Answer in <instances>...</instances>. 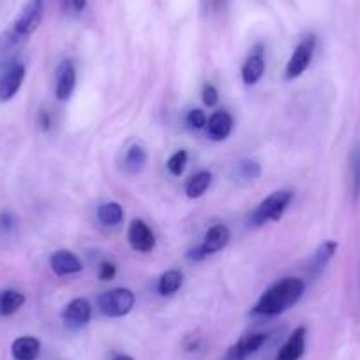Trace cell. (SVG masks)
Returning a JSON list of instances; mask_svg holds the SVG:
<instances>
[{
	"label": "cell",
	"instance_id": "15",
	"mask_svg": "<svg viewBox=\"0 0 360 360\" xmlns=\"http://www.w3.org/2000/svg\"><path fill=\"white\" fill-rule=\"evenodd\" d=\"M230 228H228L226 224H214V226L205 233V240H203L202 244L203 251L207 252V256L223 251L228 245V242H230Z\"/></svg>",
	"mask_w": 360,
	"mask_h": 360
},
{
	"label": "cell",
	"instance_id": "4",
	"mask_svg": "<svg viewBox=\"0 0 360 360\" xmlns=\"http://www.w3.org/2000/svg\"><path fill=\"white\" fill-rule=\"evenodd\" d=\"M316 43H318L316 36H314V34H309V36H306L299 44H297L292 57H290L288 64H286V71H285L286 79H295L306 72V69L309 68L311 60H313L314 50H316Z\"/></svg>",
	"mask_w": 360,
	"mask_h": 360
},
{
	"label": "cell",
	"instance_id": "31",
	"mask_svg": "<svg viewBox=\"0 0 360 360\" xmlns=\"http://www.w3.org/2000/svg\"><path fill=\"white\" fill-rule=\"evenodd\" d=\"M39 124H41V127H43L44 131L50 129L51 120H50V115H48L46 110H41V112H39Z\"/></svg>",
	"mask_w": 360,
	"mask_h": 360
},
{
	"label": "cell",
	"instance_id": "9",
	"mask_svg": "<svg viewBox=\"0 0 360 360\" xmlns=\"http://www.w3.org/2000/svg\"><path fill=\"white\" fill-rule=\"evenodd\" d=\"M266 338H269V335L263 334V332L245 334L244 338L238 339V341L228 349L224 360H245L248 356H251L252 353H256L263 345H265Z\"/></svg>",
	"mask_w": 360,
	"mask_h": 360
},
{
	"label": "cell",
	"instance_id": "17",
	"mask_svg": "<svg viewBox=\"0 0 360 360\" xmlns=\"http://www.w3.org/2000/svg\"><path fill=\"white\" fill-rule=\"evenodd\" d=\"M335 251H338V242L335 240L323 242V244L316 249V252H314V256L311 258L309 263V274L313 276V278H316V276H320L321 272H323L325 266L328 265V262L334 258Z\"/></svg>",
	"mask_w": 360,
	"mask_h": 360
},
{
	"label": "cell",
	"instance_id": "13",
	"mask_svg": "<svg viewBox=\"0 0 360 360\" xmlns=\"http://www.w3.org/2000/svg\"><path fill=\"white\" fill-rule=\"evenodd\" d=\"M207 136L214 141L226 140L233 129V119L228 112L221 110V112L212 113L209 120H207Z\"/></svg>",
	"mask_w": 360,
	"mask_h": 360
},
{
	"label": "cell",
	"instance_id": "3",
	"mask_svg": "<svg viewBox=\"0 0 360 360\" xmlns=\"http://www.w3.org/2000/svg\"><path fill=\"white\" fill-rule=\"evenodd\" d=\"M134 302V293L127 288H115L110 292L101 293L98 297V307L105 316L108 318H120L126 316L133 311Z\"/></svg>",
	"mask_w": 360,
	"mask_h": 360
},
{
	"label": "cell",
	"instance_id": "16",
	"mask_svg": "<svg viewBox=\"0 0 360 360\" xmlns=\"http://www.w3.org/2000/svg\"><path fill=\"white\" fill-rule=\"evenodd\" d=\"M11 353L15 360H36L41 353V341L34 335L16 338L11 345Z\"/></svg>",
	"mask_w": 360,
	"mask_h": 360
},
{
	"label": "cell",
	"instance_id": "23",
	"mask_svg": "<svg viewBox=\"0 0 360 360\" xmlns=\"http://www.w3.org/2000/svg\"><path fill=\"white\" fill-rule=\"evenodd\" d=\"M98 219L105 226H117L124 221V209L117 202L103 203L98 209Z\"/></svg>",
	"mask_w": 360,
	"mask_h": 360
},
{
	"label": "cell",
	"instance_id": "33",
	"mask_svg": "<svg viewBox=\"0 0 360 360\" xmlns=\"http://www.w3.org/2000/svg\"><path fill=\"white\" fill-rule=\"evenodd\" d=\"M113 360H134V359H133V356H129V355H117Z\"/></svg>",
	"mask_w": 360,
	"mask_h": 360
},
{
	"label": "cell",
	"instance_id": "6",
	"mask_svg": "<svg viewBox=\"0 0 360 360\" xmlns=\"http://www.w3.org/2000/svg\"><path fill=\"white\" fill-rule=\"evenodd\" d=\"M23 79H25V65L22 62H13L0 68V103L11 101L22 89Z\"/></svg>",
	"mask_w": 360,
	"mask_h": 360
},
{
	"label": "cell",
	"instance_id": "21",
	"mask_svg": "<svg viewBox=\"0 0 360 360\" xmlns=\"http://www.w3.org/2000/svg\"><path fill=\"white\" fill-rule=\"evenodd\" d=\"M145 165H147V150H145L143 145H131L126 152V158H124V166H126L127 172L138 173L143 169Z\"/></svg>",
	"mask_w": 360,
	"mask_h": 360
},
{
	"label": "cell",
	"instance_id": "5",
	"mask_svg": "<svg viewBox=\"0 0 360 360\" xmlns=\"http://www.w3.org/2000/svg\"><path fill=\"white\" fill-rule=\"evenodd\" d=\"M44 13V0H27V4L23 6L22 13L16 18V22L13 23L11 30L15 34H18L23 39H29L41 25V20H43Z\"/></svg>",
	"mask_w": 360,
	"mask_h": 360
},
{
	"label": "cell",
	"instance_id": "12",
	"mask_svg": "<svg viewBox=\"0 0 360 360\" xmlns=\"http://www.w3.org/2000/svg\"><path fill=\"white\" fill-rule=\"evenodd\" d=\"M265 72V58H263V46L256 44L248 60L242 65V79L245 85H256Z\"/></svg>",
	"mask_w": 360,
	"mask_h": 360
},
{
	"label": "cell",
	"instance_id": "27",
	"mask_svg": "<svg viewBox=\"0 0 360 360\" xmlns=\"http://www.w3.org/2000/svg\"><path fill=\"white\" fill-rule=\"evenodd\" d=\"M202 98H203V103H205V106L214 108V106L217 105V101H219V92H217V89L214 85L205 83L202 90Z\"/></svg>",
	"mask_w": 360,
	"mask_h": 360
},
{
	"label": "cell",
	"instance_id": "11",
	"mask_svg": "<svg viewBox=\"0 0 360 360\" xmlns=\"http://www.w3.org/2000/svg\"><path fill=\"white\" fill-rule=\"evenodd\" d=\"M51 270H53L57 276H71L78 274L83 270V263L75 252L65 251V249H60V251L53 252L50 258Z\"/></svg>",
	"mask_w": 360,
	"mask_h": 360
},
{
	"label": "cell",
	"instance_id": "30",
	"mask_svg": "<svg viewBox=\"0 0 360 360\" xmlns=\"http://www.w3.org/2000/svg\"><path fill=\"white\" fill-rule=\"evenodd\" d=\"M207 256V252L203 251L202 245H198V248L191 249V251L188 252V258L193 259V262H200V259H203Z\"/></svg>",
	"mask_w": 360,
	"mask_h": 360
},
{
	"label": "cell",
	"instance_id": "2",
	"mask_svg": "<svg viewBox=\"0 0 360 360\" xmlns=\"http://www.w3.org/2000/svg\"><path fill=\"white\" fill-rule=\"evenodd\" d=\"M293 202V193L292 191H276L263 200L255 212L249 216V223L251 226H263L266 223H278L283 216H285L286 209L290 203Z\"/></svg>",
	"mask_w": 360,
	"mask_h": 360
},
{
	"label": "cell",
	"instance_id": "10",
	"mask_svg": "<svg viewBox=\"0 0 360 360\" xmlns=\"http://www.w3.org/2000/svg\"><path fill=\"white\" fill-rule=\"evenodd\" d=\"M306 327H297L276 355V360H300L306 352Z\"/></svg>",
	"mask_w": 360,
	"mask_h": 360
},
{
	"label": "cell",
	"instance_id": "18",
	"mask_svg": "<svg viewBox=\"0 0 360 360\" xmlns=\"http://www.w3.org/2000/svg\"><path fill=\"white\" fill-rule=\"evenodd\" d=\"M182 283H184V274H182L180 270H176V269L166 270L165 274L159 278L158 292L161 293L162 297H172L179 292L180 286H182Z\"/></svg>",
	"mask_w": 360,
	"mask_h": 360
},
{
	"label": "cell",
	"instance_id": "24",
	"mask_svg": "<svg viewBox=\"0 0 360 360\" xmlns=\"http://www.w3.org/2000/svg\"><path fill=\"white\" fill-rule=\"evenodd\" d=\"M233 172L235 179L249 182V180H256L262 175V166H259V162L255 161V159H242V161H238L237 165H235Z\"/></svg>",
	"mask_w": 360,
	"mask_h": 360
},
{
	"label": "cell",
	"instance_id": "29",
	"mask_svg": "<svg viewBox=\"0 0 360 360\" xmlns=\"http://www.w3.org/2000/svg\"><path fill=\"white\" fill-rule=\"evenodd\" d=\"M15 228H16L15 216H11L9 212L0 214V230H2V231H13Z\"/></svg>",
	"mask_w": 360,
	"mask_h": 360
},
{
	"label": "cell",
	"instance_id": "28",
	"mask_svg": "<svg viewBox=\"0 0 360 360\" xmlns=\"http://www.w3.org/2000/svg\"><path fill=\"white\" fill-rule=\"evenodd\" d=\"M117 274V266L112 262H101L99 265V279L101 281H112Z\"/></svg>",
	"mask_w": 360,
	"mask_h": 360
},
{
	"label": "cell",
	"instance_id": "22",
	"mask_svg": "<svg viewBox=\"0 0 360 360\" xmlns=\"http://www.w3.org/2000/svg\"><path fill=\"white\" fill-rule=\"evenodd\" d=\"M349 191L356 202L360 198V143H356L349 154Z\"/></svg>",
	"mask_w": 360,
	"mask_h": 360
},
{
	"label": "cell",
	"instance_id": "19",
	"mask_svg": "<svg viewBox=\"0 0 360 360\" xmlns=\"http://www.w3.org/2000/svg\"><path fill=\"white\" fill-rule=\"evenodd\" d=\"M210 184H212V173L203 169V172H198L196 175H193L191 179L188 180V184H186V195L191 200L200 198V196L205 195V191L210 188Z\"/></svg>",
	"mask_w": 360,
	"mask_h": 360
},
{
	"label": "cell",
	"instance_id": "1",
	"mask_svg": "<svg viewBox=\"0 0 360 360\" xmlns=\"http://www.w3.org/2000/svg\"><path fill=\"white\" fill-rule=\"evenodd\" d=\"M304 290H306V283L302 279H281L259 297L256 306L252 307L251 314L252 316H278L299 302L300 297L304 295Z\"/></svg>",
	"mask_w": 360,
	"mask_h": 360
},
{
	"label": "cell",
	"instance_id": "14",
	"mask_svg": "<svg viewBox=\"0 0 360 360\" xmlns=\"http://www.w3.org/2000/svg\"><path fill=\"white\" fill-rule=\"evenodd\" d=\"M76 86V69L71 60L62 62L57 75V86H55V96L58 101H68L71 98L72 90Z\"/></svg>",
	"mask_w": 360,
	"mask_h": 360
},
{
	"label": "cell",
	"instance_id": "20",
	"mask_svg": "<svg viewBox=\"0 0 360 360\" xmlns=\"http://www.w3.org/2000/svg\"><path fill=\"white\" fill-rule=\"evenodd\" d=\"M25 304V295L18 290L0 292V316H11Z\"/></svg>",
	"mask_w": 360,
	"mask_h": 360
},
{
	"label": "cell",
	"instance_id": "32",
	"mask_svg": "<svg viewBox=\"0 0 360 360\" xmlns=\"http://www.w3.org/2000/svg\"><path fill=\"white\" fill-rule=\"evenodd\" d=\"M71 4L76 11H83L86 8V0H71Z\"/></svg>",
	"mask_w": 360,
	"mask_h": 360
},
{
	"label": "cell",
	"instance_id": "7",
	"mask_svg": "<svg viewBox=\"0 0 360 360\" xmlns=\"http://www.w3.org/2000/svg\"><path fill=\"white\" fill-rule=\"evenodd\" d=\"M90 318H92V307L85 299L71 300L62 311V321L69 330H79L89 325Z\"/></svg>",
	"mask_w": 360,
	"mask_h": 360
},
{
	"label": "cell",
	"instance_id": "25",
	"mask_svg": "<svg viewBox=\"0 0 360 360\" xmlns=\"http://www.w3.org/2000/svg\"><path fill=\"white\" fill-rule=\"evenodd\" d=\"M186 166H188V152L186 150L175 152V154L168 159V162H166V168H168V172L172 173L173 176L182 175Z\"/></svg>",
	"mask_w": 360,
	"mask_h": 360
},
{
	"label": "cell",
	"instance_id": "26",
	"mask_svg": "<svg viewBox=\"0 0 360 360\" xmlns=\"http://www.w3.org/2000/svg\"><path fill=\"white\" fill-rule=\"evenodd\" d=\"M188 126L191 127V129H203V127L207 126V115L203 113V110L200 108H195L191 110V112L188 113Z\"/></svg>",
	"mask_w": 360,
	"mask_h": 360
},
{
	"label": "cell",
	"instance_id": "8",
	"mask_svg": "<svg viewBox=\"0 0 360 360\" xmlns=\"http://www.w3.org/2000/svg\"><path fill=\"white\" fill-rule=\"evenodd\" d=\"M127 240H129L131 248L138 252H150L155 248L154 231L141 219L131 221L129 228H127Z\"/></svg>",
	"mask_w": 360,
	"mask_h": 360
}]
</instances>
